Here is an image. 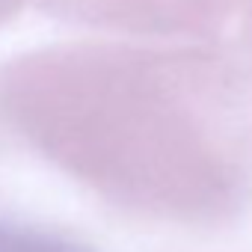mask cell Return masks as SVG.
<instances>
[{"label": "cell", "instance_id": "1", "mask_svg": "<svg viewBox=\"0 0 252 252\" xmlns=\"http://www.w3.org/2000/svg\"><path fill=\"white\" fill-rule=\"evenodd\" d=\"M0 252H89V249L45 231H30V228H15L0 222Z\"/></svg>", "mask_w": 252, "mask_h": 252}]
</instances>
